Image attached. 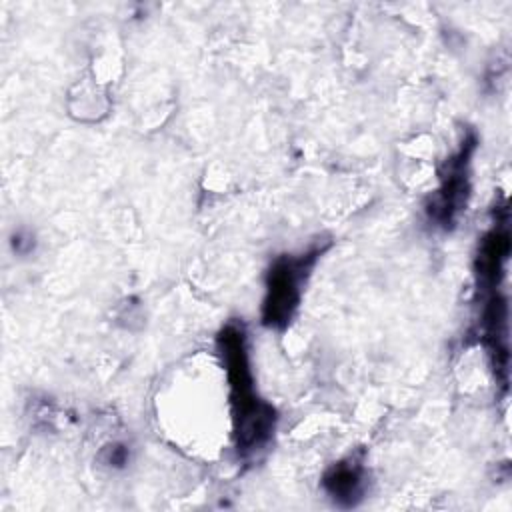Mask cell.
<instances>
[{
	"label": "cell",
	"mask_w": 512,
	"mask_h": 512,
	"mask_svg": "<svg viewBox=\"0 0 512 512\" xmlns=\"http://www.w3.org/2000/svg\"><path fill=\"white\" fill-rule=\"evenodd\" d=\"M510 240L506 228H494L482 242L478 252V278L484 286L494 288L508 258Z\"/></svg>",
	"instance_id": "5b68a950"
},
{
	"label": "cell",
	"mask_w": 512,
	"mask_h": 512,
	"mask_svg": "<svg viewBox=\"0 0 512 512\" xmlns=\"http://www.w3.org/2000/svg\"><path fill=\"white\" fill-rule=\"evenodd\" d=\"M218 348L230 386L236 446L238 452L250 454L270 438L274 430V410L254 392L246 334L242 326L228 324L218 336Z\"/></svg>",
	"instance_id": "6da1fadb"
},
{
	"label": "cell",
	"mask_w": 512,
	"mask_h": 512,
	"mask_svg": "<svg viewBox=\"0 0 512 512\" xmlns=\"http://www.w3.org/2000/svg\"><path fill=\"white\" fill-rule=\"evenodd\" d=\"M316 256L318 250L300 256H282L270 266L262 310V320L266 326L282 328L290 322L300 300V284L312 268Z\"/></svg>",
	"instance_id": "7a4b0ae2"
},
{
	"label": "cell",
	"mask_w": 512,
	"mask_h": 512,
	"mask_svg": "<svg viewBox=\"0 0 512 512\" xmlns=\"http://www.w3.org/2000/svg\"><path fill=\"white\" fill-rule=\"evenodd\" d=\"M322 484L340 506H356L364 494V468L354 460L338 462L326 472Z\"/></svg>",
	"instance_id": "277c9868"
},
{
	"label": "cell",
	"mask_w": 512,
	"mask_h": 512,
	"mask_svg": "<svg viewBox=\"0 0 512 512\" xmlns=\"http://www.w3.org/2000/svg\"><path fill=\"white\" fill-rule=\"evenodd\" d=\"M472 146L474 144L470 142V146H464L460 154L448 162V172L442 178V186L428 208L430 218H434L442 226H450L454 222V216L466 204V194H468L466 164H468Z\"/></svg>",
	"instance_id": "3957f363"
},
{
	"label": "cell",
	"mask_w": 512,
	"mask_h": 512,
	"mask_svg": "<svg viewBox=\"0 0 512 512\" xmlns=\"http://www.w3.org/2000/svg\"><path fill=\"white\" fill-rule=\"evenodd\" d=\"M128 458H130V452L124 444H110L104 450V462L112 468H122L124 464H128Z\"/></svg>",
	"instance_id": "8992f818"
}]
</instances>
